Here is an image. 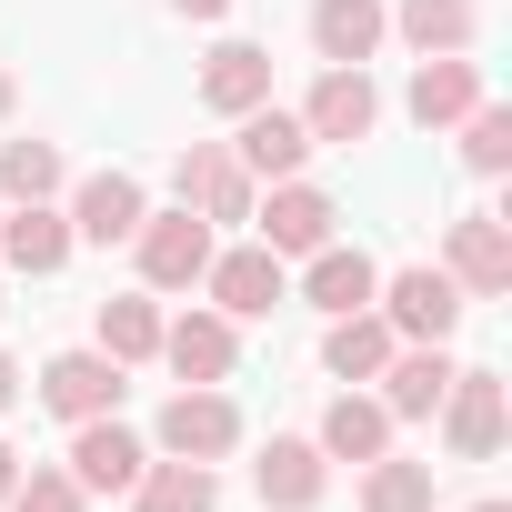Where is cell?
Masks as SVG:
<instances>
[{
    "mask_svg": "<svg viewBox=\"0 0 512 512\" xmlns=\"http://www.w3.org/2000/svg\"><path fill=\"white\" fill-rule=\"evenodd\" d=\"M382 322H392V342H452V322H462V282L432 272V262H412V272L382 282Z\"/></svg>",
    "mask_w": 512,
    "mask_h": 512,
    "instance_id": "6da1fadb",
    "label": "cell"
},
{
    "mask_svg": "<svg viewBox=\"0 0 512 512\" xmlns=\"http://www.w3.org/2000/svg\"><path fill=\"white\" fill-rule=\"evenodd\" d=\"M131 241H141V282H151V292H191V282L211 272V221H201V211H161V221L141 211Z\"/></svg>",
    "mask_w": 512,
    "mask_h": 512,
    "instance_id": "7a4b0ae2",
    "label": "cell"
},
{
    "mask_svg": "<svg viewBox=\"0 0 512 512\" xmlns=\"http://www.w3.org/2000/svg\"><path fill=\"white\" fill-rule=\"evenodd\" d=\"M231 442H241V412H231V392L191 382V392H171V402H161V452H171V462H221Z\"/></svg>",
    "mask_w": 512,
    "mask_h": 512,
    "instance_id": "3957f363",
    "label": "cell"
},
{
    "mask_svg": "<svg viewBox=\"0 0 512 512\" xmlns=\"http://www.w3.org/2000/svg\"><path fill=\"white\" fill-rule=\"evenodd\" d=\"M442 272L462 282V302H502V292H512V231H502L492 211H462L452 241H442Z\"/></svg>",
    "mask_w": 512,
    "mask_h": 512,
    "instance_id": "277c9868",
    "label": "cell"
},
{
    "mask_svg": "<svg viewBox=\"0 0 512 512\" xmlns=\"http://www.w3.org/2000/svg\"><path fill=\"white\" fill-rule=\"evenodd\" d=\"M171 191H181V211H201V221H251V171H241L221 141H191V151L171 161Z\"/></svg>",
    "mask_w": 512,
    "mask_h": 512,
    "instance_id": "5b68a950",
    "label": "cell"
},
{
    "mask_svg": "<svg viewBox=\"0 0 512 512\" xmlns=\"http://www.w3.org/2000/svg\"><path fill=\"white\" fill-rule=\"evenodd\" d=\"M452 372H462V362H452L442 342H412V352L392 342V362H382L372 382H382V412H392V422H432L442 392H452Z\"/></svg>",
    "mask_w": 512,
    "mask_h": 512,
    "instance_id": "8992f818",
    "label": "cell"
},
{
    "mask_svg": "<svg viewBox=\"0 0 512 512\" xmlns=\"http://www.w3.org/2000/svg\"><path fill=\"white\" fill-rule=\"evenodd\" d=\"M502 422H512L502 372H452V392H442V432H452V452H462V462H492V452H502Z\"/></svg>",
    "mask_w": 512,
    "mask_h": 512,
    "instance_id": "52a82bcc",
    "label": "cell"
},
{
    "mask_svg": "<svg viewBox=\"0 0 512 512\" xmlns=\"http://www.w3.org/2000/svg\"><path fill=\"white\" fill-rule=\"evenodd\" d=\"M211 302L221 322H272L282 312V251H211Z\"/></svg>",
    "mask_w": 512,
    "mask_h": 512,
    "instance_id": "ba28073f",
    "label": "cell"
},
{
    "mask_svg": "<svg viewBox=\"0 0 512 512\" xmlns=\"http://www.w3.org/2000/svg\"><path fill=\"white\" fill-rule=\"evenodd\" d=\"M372 121H382V91H372L362 61H352V71H322L312 101H302V131H312V141H372Z\"/></svg>",
    "mask_w": 512,
    "mask_h": 512,
    "instance_id": "9c48e42d",
    "label": "cell"
},
{
    "mask_svg": "<svg viewBox=\"0 0 512 512\" xmlns=\"http://www.w3.org/2000/svg\"><path fill=\"white\" fill-rule=\"evenodd\" d=\"M231 161H241L251 181H292V171L312 161V131H302V111L251 101V111H241V141H231Z\"/></svg>",
    "mask_w": 512,
    "mask_h": 512,
    "instance_id": "30bf717a",
    "label": "cell"
},
{
    "mask_svg": "<svg viewBox=\"0 0 512 512\" xmlns=\"http://www.w3.org/2000/svg\"><path fill=\"white\" fill-rule=\"evenodd\" d=\"M41 402H51L61 422H101V412H121V362H111V352H61V362L41 372Z\"/></svg>",
    "mask_w": 512,
    "mask_h": 512,
    "instance_id": "8fae6325",
    "label": "cell"
},
{
    "mask_svg": "<svg viewBox=\"0 0 512 512\" xmlns=\"http://www.w3.org/2000/svg\"><path fill=\"white\" fill-rule=\"evenodd\" d=\"M141 211H151V201H141V181H131V171H91V181H81V201H71V241H101V251H111V241H131V231H141Z\"/></svg>",
    "mask_w": 512,
    "mask_h": 512,
    "instance_id": "7c38bea8",
    "label": "cell"
},
{
    "mask_svg": "<svg viewBox=\"0 0 512 512\" xmlns=\"http://www.w3.org/2000/svg\"><path fill=\"white\" fill-rule=\"evenodd\" d=\"M161 362H171L181 382H231L241 342H231V322H221V312H181V322H161Z\"/></svg>",
    "mask_w": 512,
    "mask_h": 512,
    "instance_id": "4fadbf2b",
    "label": "cell"
},
{
    "mask_svg": "<svg viewBox=\"0 0 512 512\" xmlns=\"http://www.w3.org/2000/svg\"><path fill=\"white\" fill-rule=\"evenodd\" d=\"M382 31H392V11H382V0H312V51H322L332 71L372 61V51H382Z\"/></svg>",
    "mask_w": 512,
    "mask_h": 512,
    "instance_id": "5bb4252c",
    "label": "cell"
},
{
    "mask_svg": "<svg viewBox=\"0 0 512 512\" xmlns=\"http://www.w3.org/2000/svg\"><path fill=\"white\" fill-rule=\"evenodd\" d=\"M332 191H312V181H282L272 191V211H262V251H302V262H312V251L332 241Z\"/></svg>",
    "mask_w": 512,
    "mask_h": 512,
    "instance_id": "9a60e30c",
    "label": "cell"
},
{
    "mask_svg": "<svg viewBox=\"0 0 512 512\" xmlns=\"http://www.w3.org/2000/svg\"><path fill=\"white\" fill-rule=\"evenodd\" d=\"M141 462H151V452H141L111 412H101V422H81V442H71V482H81V492H131V482H141Z\"/></svg>",
    "mask_w": 512,
    "mask_h": 512,
    "instance_id": "2e32d148",
    "label": "cell"
},
{
    "mask_svg": "<svg viewBox=\"0 0 512 512\" xmlns=\"http://www.w3.org/2000/svg\"><path fill=\"white\" fill-rule=\"evenodd\" d=\"M201 101L231 111V121H241L251 101H272V51H262V41H221V51L201 61Z\"/></svg>",
    "mask_w": 512,
    "mask_h": 512,
    "instance_id": "e0dca14e",
    "label": "cell"
},
{
    "mask_svg": "<svg viewBox=\"0 0 512 512\" xmlns=\"http://www.w3.org/2000/svg\"><path fill=\"white\" fill-rule=\"evenodd\" d=\"M472 101H482V71H472L462 51H432V61L412 71V121H422V131H452Z\"/></svg>",
    "mask_w": 512,
    "mask_h": 512,
    "instance_id": "ac0fdd59",
    "label": "cell"
},
{
    "mask_svg": "<svg viewBox=\"0 0 512 512\" xmlns=\"http://www.w3.org/2000/svg\"><path fill=\"white\" fill-rule=\"evenodd\" d=\"M392 362V322L382 312H332V332H322V372L332 382H372Z\"/></svg>",
    "mask_w": 512,
    "mask_h": 512,
    "instance_id": "d6986e66",
    "label": "cell"
},
{
    "mask_svg": "<svg viewBox=\"0 0 512 512\" xmlns=\"http://www.w3.org/2000/svg\"><path fill=\"white\" fill-rule=\"evenodd\" d=\"M312 442H322V462H382V452H392V412H382V402H362V392H342V402L322 412V432H312Z\"/></svg>",
    "mask_w": 512,
    "mask_h": 512,
    "instance_id": "ffe728a7",
    "label": "cell"
},
{
    "mask_svg": "<svg viewBox=\"0 0 512 512\" xmlns=\"http://www.w3.org/2000/svg\"><path fill=\"white\" fill-rule=\"evenodd\" d=\"M322 312H372V292H382V272H372V251H352V241H322L312 251V282H302Z\"/></svg>",
    "mask_w": 512,
    "mask_h": 512,
    "instance_id": "44dd1931",
    "label": "cell"
},
{
    "mask_svg": "<svg viewBox=\"0 0 512 512\" xmlns=\"http://www.w3.org/2000/svg\"><path fill=\"white\" fill-rule=\"evenodd\" d=\"M251 482H262L272 512H312L322 502V442H272L262 462H251Z\"/></svg>",
    "mask_w": 512,
    "mask_h": 512,
    "instance_id": "7402d4cb",
    "label": "cell"
},
{
    "mask_svg": "<svg viewBox=\"0 0 512 512\" xmlns=\"http://www.w3.org/2000/svg\"><path fill=\"white\" fill-rule=\"evenodd\" d=\"M0 251H11V272H31V282H41V272H61V262H71V221H61V211H41V201H21L11 221H0Z\"/></svg>",
    "mask_w": 512,
    "mask_h": 512,
    "instance_id": "603a6c76",
    "label": "cell"
},
{
    "mask_svg": "<svg viewBox=\"0 0 512 512\" xmlns=\"http://www.w3.org/2000/svg\"><path fill=\"white\" fill-rule=\"evenodd\" d=\"M131 502L141 512H221V482H211V462H141Z\"/></svg>",
    "mask_w": 512,
    "mask_h": 512,
    "instance_id": "cb8c5ba5",
    "label": "cell"
},
{
    "mask_svg": "<svg viewBox=\"0 0 512 512\" xmlns=\"http://www.w3.org/2000/svg\"><path fill=\"white\" fill-rule=\"evenodd\" d=\"M392 21H402V41H412L422 61H432V51H472V41H482V11H472V0H402Z\"/></svg>",
    "mask_w": 512,
    "mask_h": 512,
    "instance_id": "d4e9b609",
    "label": "cell"
},
{
    "mask_svg": "<svg viewBox=\"0 0 512 512\" xmlns=\"http://www.w3.org/2000/svg\"><path fill=\"white\" fill-rule=\"evenodd\" d=\"M362 512H432V462H362Z\"/></svg>",
    "mask_w": 512,
    "mask_h": 512,
    "instance_id": "484cf974",
    "label": "cell"
},
{
    "mask_svg": "<svg viewBox=\"0 0 512 512\" xmlns=\"http://www.w3.org/2000/svg\"><path fill=\"white\" fill-rule=\"evenodd\" d=\"M101 352H111V362H151V352H161V312H151L141 292L101 302Z\"/></svg>",
    "mask_w": 512,
    "mask_h": 512,
    "instance_id": "4316f807",
    "label": "cell"
},
{
    "mask_svg": "<svg viewBox=\"0 0 512 512\" xmlns=\"http://www.w3.org/2000/svg\"><path fill=\"white\" fill-rule=\"evenodd\" d=\"M0 191L11 201H51L61 191V151L51 141H0Z\"/></svg>",
    "mask_w": 512,
    "mask_h": 512,
    "instance_id": "83f0119b",
    "label": "cell"
},
{
    "mask_svg": "<svg viewBox=\"0 0 512 512\" xmlns=\"http://www.w3.org/2000/svg\"><path fill=\"white\" fill-rule=\"evenodd\" d=\"M462 161H472L482 181L512 171V111H502V101H472V111H462Z\"/></svg>",
    "mask_w": 512,
    "mask_h": 512,
    "instance_id": "f1b7e54d",
    "label": "cell"
},
{
    "mask_svg": "<svg viewBox=\"0 0 512 512\" xmlns=\"http://www.w3.org/2000/svg\"><path fill=\"white\" fill-rule=\"evenodd\" d=\"M81 502H91V492H81L71 472H51V462H31V472L11 482V512H81Z\"/></svg>",
    "mask_w": 512,
    "mask_h": 512,
    "instance_id": "f546056e",
    "label": "cell"
},
{
    "mask_svg": "<svg viewBox=\"0 0 512 512\" xmlns=\"http://www.w3.org/2000/svg\"><path fill=\"white\" fill-rule=\"evenodd\" d=\"M171 11H181V21H221V11H231V0H171Z\"/></svg>",
    "mask_w": 512,
    "mask_h": 512,
    "instance_id": "4dcf8cb0",
    "label": "cell"
},
{
    "mask_svg": "<svg viewBox=\"0 0 512 512\" xmlns=\"http://www.w3.org/2000/svg\"><path fill=\"white\" fill-rule=\"evenodd\" d=\"M11 482H21V452H11V442H0V502H11Z\"/></svg>",
    "mask_w": 512,
    "mask_h": 512,
    "instance_id": "1f68e13d",
    "label": "cell"
},
{
    "mask_svg": "<svg viewBox=\"0 0 512 512\" xmlns=\"http://www.w3.org/2000/svg\"><path fill=\"white\" fill-rule=\"evenodd\" d=\"M21 402V362H0V412H11Z\"/></svg>",
    "mask_w": 512,
    "mask_h": 512,
    "instance_id": "d6a6232c",
    "label": "cell"
},
{
    "mask_svg": "<svg viewBox=\"0 0 512 512\" xmlns=\"http://www.w3.org/2000/svg\"><path fill=\"white\" fill-rule=\"evenodd\" d=\"M0 121H11V71H0Z\"/></svg>",
    "mask_w": 512,
    "mask_h": 512,
    "instance_id": "836d02e7",
    "label": "cell"
},
{
    "mask_svg": "<svg viewBox=\"0 0 512 512\" xmlns=\"http://www.w3.org/2000/svg\"><path fill=\"white\" fill-rule=\"evenodd\" d=\"M472 512H512V502H472Z\"/></svg>",
    "mask_w": 512,
    "mask_h": 512,
    "instance_id": "e575fe53",
    "label": "cell"
}]
</instances>
